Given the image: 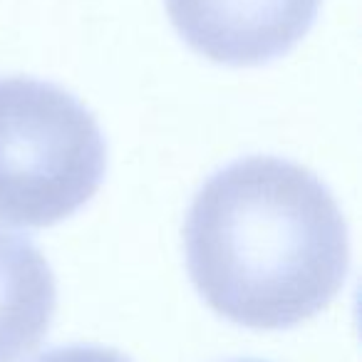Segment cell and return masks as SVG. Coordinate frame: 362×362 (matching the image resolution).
I'll use <instances>...</instances> for the list:
<instances>
[{
	"mask_svg": "<svg viewBox=\"0 0 362 362\" xmlns=\"http://www.w3.org/2000/svg\"><path fill=\"white\" fill-rule=\"evenodd\" d=\"M57 308L50 263L28 236L0 228V362L40 347Z\"/></svg>",
	"mask_w": 362,
	"mask_h": 362,
	"instance_id": "cell-4",
	"label": "cell"
},
{
	"mask_svg": "<svg viewBox=\"0 0 362 362\" xmlns=\"http://www.w3.org/2000/svg\"><path fill=\"white\" fill-rule=\"evenodd\" d=\"M105 171V136L77 97L52 82L0 77V221H65L95 197Z\"/></svg>",
	"mask_w": 362,
	"mask_h": 362,
	"instance_id": "cell-2",
	"label": "cell"
},
{
	"mask_svg": "<svg viewBox=\"0 0 362 362\" xmlns=\"http://www.w3.org/2000/svg\"><path fill=\"white\" fill-rule=\"evenodd\" d=\"M35 362H129L124 355L107 347H92V345H67L50 350L40 355Z\"/></svg>",
	"mask_w": 362,
	"mask_h": 362,
	"instance_id": "cell-5",
	"label": "cell"
},
{
	"mask_svg": "<svg viewBox=\"0 0 362 362\" xmlns=\"http://www.w3.org/2000/svg\"><path fill=\"white\" fill-rule=\"evenodd\" d=\"M171 25L211 62L253 67L291 52L322 0H164Z\"/></svg>",
	"mask_w": 362,
	"mask_h": 362,
	"instance_id": "cell-3",
	"label": "cell"
},
{
	"mask_svg": "<svg viewBox=\"0 0 362 362\" xmlns=\"http://www.w3.org/2000/svg\"><path fill=\"white\" fill-rule=\"evenodd\" d=\"M233 362H261V360H233Z\"/></svg>",
	"mask_w": 362,
	"mask_h": 362,
	"instance_id": "cell-6",
	"label": "cell"
},
{
	"mask_svg": "<svg viewBox=\"0 0 362 362\" xmlns=\"http://www.w3.org/2000/svg\"><path fill=\"white\" fill-rule=\"evenodd\" d=\"M187 266L211 310L253 330L317 315L350 271L347 223L305 166L246 156L197 192L184 223Z\"/></svg>",
	"mask_w": 362,
	"mask_h": 362,
	"instance_id": "cell-1",
	"label": "cell"
}]
</instances>
